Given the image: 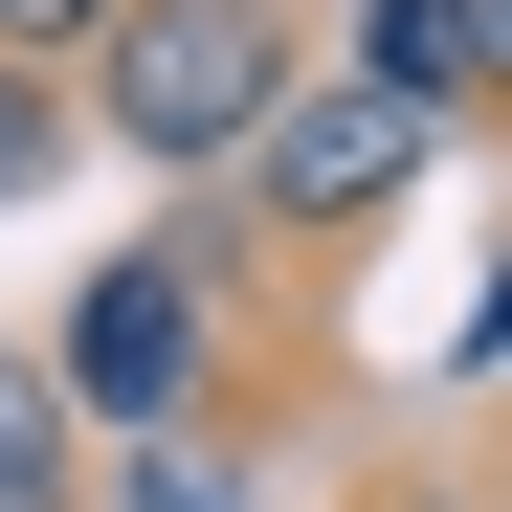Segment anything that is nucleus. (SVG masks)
I'll list each match as a JSON object with an SVG mask.
<instances>
[{
	"mask_svg": "<svg viewBox=\"0 0 512 512\" xmlns=\"http://www.w3.org/2000/svg\"><path fill=\"white\" fill-rule=\"evenodd\" d=\"M134 512H223V468L201 446H134Z\"/></svg>",
	"mask_w": 512,
	"mask_h": 512,
	"instance_id": "obj_8",
	"label": "nucleus"
},
{
	"mask_svg": "<svg viewBox=\"0 0 512 512\" xmlns=\"http://www.w3.org/2000/svg\"><path fill=\"white\" fill-rule=\"evenodd\" d=\"M468 45H490V112H512V0H468Z\"/></svg>",
	"mask_w": 512,
	"mask_h": 512,
	"instance_id": "obj_9",
	"label": "nucleus"
},
{
	"mask_svg": "<svg viewBox=\"0 0 512 512\" xmlns=\"http://www.w3.org/2000/svg\"><path fill=\"white\" fill-rule=\"evenodd\" d=\"M423 156H446V134H423V112H379L357 90V67H312V90L268 112V156H245V223H268V245H357V223H401L423 201Z\"/></svg>",
	"mask_w": 512,
	"mask_h": 512,
	"instance_id": "obj_3",
	"label": "nucleus"
},
{
	"mask_svg": "<svg viewBox=\"0 0 512 512\" xmlns=\"http://www.w3.org/2000/svg\"><path fill=\"white\" fill-rule=\"evenodd\" d=\"M90 45H112V0H0V67H67L90 90Z\"/></svg>",
	"mask_w": 512,
	"mask_h": 512,
	"instance_id": "obj_7",
	"label": "nucleus"
},
{
	"mask_svg": "<svg viewBox=\"0 0 512 512\" xmlns=\"http://www.w3.org/2000/svg\"><path fill=\"white\" fill-rule=\"evenodd\" d=\"M290 90H312L290 0H112V45H90V134L156 156V179H245Z\"/></svg>",
	"mask_w": 512,
	"mask_h": 512,
	"instance_id": "obj_1",
	"label": "nucleus"
},
{
	"mask_svg": "<svg viewBox=\"0 0 512 512\" xmlns=\"http://www.w3.org/2000/svg\"><path fill=\"white\" fill-rule=\"evenodd\" d=\"M401 512H468V490H401Z\"/></svg>",
	"mask_w": 512,
	"mask_h": 512,
	"instance_id": "obj_10",
	"label": "nucleus"
},
{
	"mask_svg": "<svg viewBox=\"0 0 512 512\" xmlns=\"http://www.w3.org/2000/svg\"><path fill=\"white\" fill-rule=\"evenodd\" d=\"M67 490H90V401L45 334H0V512H67Z\"/></svg>",
	"mask_w": 512,
	"mask_h": 512,
	"instance_id": "obj_5",
	"label": "nucleus"
},
{
	"mask_svg": "<svg viewBox=\"0 0 512 512\" xmlns=\"http://www.w3.org/2000/svg\"><path fill=\"white\" fill-rule=\"evenodd\" d=\"M334 67H357L379 112H423V134H446V112H490V45H468V0H357V45H334Z\"/></svg>",
	"mask_w": 512,
	"mask_h": 512,
	"instance_id": "obj_4",
	"label": "nucleus"
},
{
	"mask_svg": "<svg viewBox=\"0 0 512 512\" xmlns=\"http://www.w3.org/2000/svg\"><path fill=\"white\" fill-rule=\"evenodd\" d=\"M67 134H90V90H67V67H0V223L67 179Z\"/></svg>",
	"mask_w": 512,
	"mask_h": 512,
	"instance_id": "obj_6",
	"label": "nucleus"
},
{
	"mask_svg": "<svg viewBox=\"0 0 512 512\" xmlns=\"http://www.w3.org/2000/svg\"><path fill=\"white\" fill-rule=\"evenodd\" d=\"M223 245H245V201H223V223H156V245H112V268L67 290V334H45V357H67V401H90V423H179V401H201Z\"/></svg>",
	"mask_w": 512,
	"mask_h": 512,
	"instance_id": "obj_2",
	"label": "nucleus"
}]
</instances>
